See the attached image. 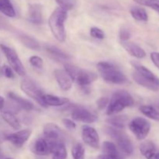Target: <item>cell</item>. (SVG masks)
Masks as SVG:
<instances>
[{
	"label": "cell",
	"instance_id": "28",
	"mask_svg": "<svg viewBox=\"0 0 159 159\" xmlns=\"http://www.w3.org/2000/svg\"><path fill=\"white\" fill-rule=\"evenodd\" d=\"M140 111L147 117L159 121V112L152 106H141L140 107Z\"/></svg>",
	"mask_w": 159,
	"mask_h": 159
},
{
	"label": "cell",
	"instance_id": "41",
	"mask_svg": "<svg viewBox=\"0 0 159 159\" xmlns=\"http://www.w3.org/2000/svg\"><path fill=\"white\" fill-rule=\"evenodd\" d=\"M4 107H5V99L2 96H0V110H2Z\"/></svg>",
	"mask_w": 159,
	"mask_h": 159
},
{
	"label": "cell",
	"instance_id": "35",
	"mask_svg": "<svg viewBox=\"0 0 159 159\" xmlns=\"http://www.w3.org/2000/svg\"><path fill=\"white\" fill-rule=\"evenodd\" d=\"M2 71V74L7 79H13L15 77V74H14L13 70L12 69L10 66H7V65H4L0 70Z\"/></svg>",
	"mask_w": 159,
	"mask_h": 159
},
{
	"label": "cell",
	"instance_id": "14",
	"mask_svg": "<svg viewBox=\"0 0 159 159\" xmlns=\"http://www.w3.org/2000/svg\"><path fill=\"white\" fill-rule=\"evenodd\" d=\"M27 20L33 24H41L43 22V6L39 3L30 4L27 10Z\"/></svg>",
	"mask_w": 159,
	"mask_h": 159
},
{
	"label": "cell",
	"instance_id": "11",
	"mask_svg": "<svg viewBox=\"0 0 159 159\" xmlns=\"http://www.w3.org/2000/svg\"><path fill=\"white\" fill-rule=\"evenodd\" d=\"M82 138L85 144L94 149L99 148V137L95 128L90 126L82 127Z\"/></svg>",
	"mask_w": 159,
	"mask_h": 159
},
{
	"label": "cell",
	"instance_id": "26",
	"mask_svg": "<svg viewBox=\"0 0 159 159\" xmlns=\"http://www.w3.org/2000/svg\"><path fill=\"white\" fill-rule=\"evenodd\" d=\"M130 12L132 17L138 21L146 22L148 20V15L145 9L142 7L135 6V7L131 8Z\"/></svg>",
	"mask_w": 159,
	"mask_h": 159
},
{
	"label": "cell",
	"instance_id": "40",
	"mask_svg": "<svg viewBox=\"0 0 159 159\" xmlns=\"http://www.w3.org/2000/svg\"><path fill=\"white\" fill-rule=\"evenodd\" d=\"M147 159H159V152H154L146 158Z\"/></svg>",
	"mask_w": 159,
	"mask_h": 159
},
{
	"label": "cell",
	"instance_id": "29",
	"mask_svg": "<svg viewBox=\"0 0 159 159\" xmlns=\"http://www.w3.org/2000/svg\"><path fill=\"white\" fill-rule=\"evenodd\" d=\"M140 152L145 158L155 152V145L152 141H145L140 145Z\"/></svg>",
	"mask_w": 159,
	"mask_h": 159
},
{
	"label": "cell",
	"instance_id": "13",
	"mask_svg": "<svg viewBox=\"0 0 159 159\" xmlns=\"http://www.w3.org/2000/svg\"><path fill=\"white\" fill-rule=\"evenodd\" d=\"M30 135L31 130H28V129L20 130L8 134L6 137V140L10 142L12 145H14L17 148H20L28 141Z\"/></svg>",
	"mask_w": 159,
	"mask_h": 159
},
{
	"label": "cell",
	"instance_id": "34",
	"mask_svg": "<svg viewBox=\"0 0 159 159\" xmlns=\"http://www.w3.org/2000/svg\"><path fill=\"white\" fill-rule=\"evenodd\" d=\"M29 61L30 63V65L33 67L36 68H38V69H41L43 68V60H42L41 57H40L39 56H32V57H30Z\"/></svg>",
	"mask_w": 159,
	"mask_h": 159
},
{
	"label": "cell",
	"instance_id": "24",
	"mask_svg": "<svg viewBox=\"0 0 159 159\" xmlns=\"http://www.w3.org/2000/svg\"><path fill=\"white\" fill-rule=\"evenodd\" d=\"M0 12L10 18L16 16V11L10 0H0Z\"/></svg>",
	"mask_w": 159,
	"mask_h": 159
},
{
	"label": "cell",
	"instance_id": "39",
	"mask_svg": "<svg viewBox=\"0 0 159 159\" xmlns=\"http://www.w3.org/2000/svg\"><path fill=\"white\" fill-rule=\"evenodd\" d=\"M151 59H152L154 65L159 69V52L151 53Z\"/></svg>",
	"mask_w": 159,
	"mask_h": 159
},
{
	"label": "cell",
	"instance_id": "2",
	"mask_svg": "<svg viewBox=\"0 0 159 159\" xmlns=\"http://www.w3.org/2000/svg\"><path fill=\"white\" fill-rule=\"evenodd\" d=\"M68 18V11L57 7L52 12L48 20L50 30L57 41L63 43L66 40L65 23Z\"/></svg>",
	"mask_w": 159,
	"mask_h": 159
},
{
	"label": "cell",
	"instance_id": "33",
	"mask_svg": "<svg viewBox=\"0 0 159 159\" xmlns=\"http://www.w3.org/2000/svg\"><path fill=\"white\" fill-rule=\"evenodd\" d=\"M90 35L92 37L97 39V40H102V39L105 38V34H104L103 31L99 28L96 27V26L92 27L90 29Z\"/></svg>",
	"mask_w": 159,
	"mask_h": 159
},
{
	"label": "cell",
	"instance_id": "17",
	"mask_svg": "<svg viewBox=\"0 0 159 159\" xmlns=\"http://www.w3.org/2000/svg\"><path fill=\"white\" fill-rule=\"evenodd\" d=\"M43 102L44 104L45 107H62L68 104L69 99L65 97H61V96H54L51 94H43Z\"/></svg>",
	"mask_w": 159,
	"mask_h": 159
},
{
	"label": "cell",
	"instance_id": "30",
	"mask_svg": "<svg viewBox=\"0 0 159 159\" xmlns=\"http://www.w3.org/2000/svg\"><path fill=\"white\" fill-rule=\"evenodd\" d=\"M85 148L81 143L75 144L71 149L73 159H85Z\"/></svg>",
	"mask_w": 159,
	"mask_h": 159
},
{
	"label": "cell",
	"instance_id": "18",
	"mask_svg": "<svg viewBox=\"0 0 159 159\" xmlns=\"http://www.w3.org/2000/svg\"><path fill=\"white\" fill-rule=\"evenodd\" d=\"M121 44L128 54H130V55L136 57V58H144L146 56V52L144 51V50L142 48H141L139 45L136 44L133 42L121 41Z\"/></svg>",
	"mask_w": 159,
	"mask_h": 159
},
{
	"label": "cell",
	"instance_id": "4",
	"mask_svg": "<svg viewBox=\"0 0 159 159\" xmlns=\"http://www.w3.org/2000/svg\"><path fill=\"white\" fill-rule=\"evenodd\" d=\"M97 68L102 79L108 83L122 85L127 81L124 73L111 62H99L97 64Z\"/></svg>",
	"mask_w": 159,
	"mask_h": 159
},
{
	"label": "cell",
	"instance_id": "22",
	"mask_svg": "<svg viewBox=\"0 0 159 159\" xmlns=\"http://www.w3.org/2000/svg\"><path fill=\"white\" fill-rule=\"evenodd\" d=\"M45 50H46L48 54H50L51 56L55 57L56 59L64 61H68L71 59V56L69 54H66V53L64 52L63 51H61V50L59 49L58 48L55 46L48 45V46L45 47Z\"/></svg>",
	"mask_w": 159,
	"mask_h": 159
},
{
	"label": "cell",
	"instance_id": "27",
	"mask_svg": "<svg viewBox=\"0 0 159 159\" xmlns=\"http://www.w3.org/2000/svg\"><path fill=\"white\" fill-rule=\"evenodd\" d=\"M20 41L25 45L27 48L31 50H39L40 46L39 44L38 41L34 37L26 35V34H21L20 37Z\"/></svg>",
	"mask_w": 159,
	"mask_h": 159
},
{
	"label": "cell",
	"instance_id": "10",
	"mask_svg": "<svg viewBox=\"0 0 159 159\" xmlns=\"http://www.w3.org/2000/svg\"><path fill=\"white\" fill-rule=\"evenodd\" d=\"M71 118L74 120L84 123V124H93L96 122L98 119L96 114L81 106H75L71 109Z\"/></svg>",
	"mask_w": 159,
	"mask_h": 159
},
{
	"label": "cell",
	"instance_id": "31",
	"mask_svg": "<svg viewBox=\"0 0 159 159\" xmlns=\"http://www.w3.org/2000/svg\"><path fill=\"white\" fill-rule=\"evenodd\" d=\"M138 4L150 7L157 11L159 9V0H133Z\"/></svg>",
	"mask_w": 159,
	"mask_h": 159
},
{
	"label": "cell",
	"instance_id": "12",
	"mask_svg": "<svg viewBox=\"0 0 159 159\" xmlns=\"http://www.w3.org/2000/svg\"><path fill=\"white\" fill-rule=\"evenodd\" d=\"M43 134L44 135V138L51 143L63 141V132L58 126L53 123H48L45 124L43 129Z\"/></svg>",
	"mask_w": 159,
	"mask_h": 159
},
{
	"label": "cell",
	"instance_id": "44",
	"mask_svg": "<svg viewBox=\"0 0 159 159\" xmlns=\"http://www.w3.org/2000/svg\"><path fill=\"white\" fill-rule=\"evenodd\" d=\"M0 70H1V68H0Z\"/></svg>",
	"mask_w": 159,
	"mask_h": 159
},
{
	"label": "cell",
	"instance_id": "5",
	"mask_svg": "<svg viewBox=\"0 0 159 159\" xmlns=\"http://www.w3.org/2000/svg\"><path fill=\"white\" fill-rule=\"evenodd\" d=\"M64 67V69L69 75L73 82H76V83L82 88L85 89L89 87V85L94 82L98 78L97 75L95 72L82 69L71 64H65Z\"/></svg>",
	"mask_w": 159,
	"mask_h": 159
},
{
	"label": "cell",
	"instance_id": "19",
	"mask_svg": "<svg viewBox=\"0 0 159 159\" xmlns=\"http://www.w3.org/2000/svg\"><path fill=\"white\" fill-rule=\"evenodd\" d=\"M8 96H9V99L16 103L21 110H24L26 111H31L34 109V105L30 101L25 99V98H23L19 95H16L12 92L8 93Z\"/></svg>",
	"mask_w": 159,
	"mask_h": 159
},
{
	"label": "cell",
	"instance_id": "3",
	"mask_svg": "<svg viewBox=\"0 0 159 159\" xmlns=\"http://www.w3.org/2000/svg\"><path fill=\"white\" fill-rule=\"evenodd\" d=\"M134 101L131 95L126 90H117L112 95L107 108V115L111 116L120 113L127 107L134 105Z\"/></svg>",
	"mask_w": 159,
	"mask_h": 159
},
{
	"label": "cell",
	"instance_id": "37",
	"mask_svg": "<svg viewBox=\"0 0 159 159\" xmlns=\"http://www.w3.org/2000/svg\"><path fill=\"white\" fill-rule=\"evenodd\" d=\"M62 124L68 130H75L76 128L75 123L73 120H71L68 119V118H65V119L62 120Z\"/></svg>",
	"mask_w": 159,
	"mask_h": 159
},
{
	"label": "cell",
	"instance_id": "16",
	"mask_svg": "<svg viewBox=\"0 0 159 159\" xmlns=\"http://www.w3.org/2000/svg\"><path fill=\"white\" fill-rule=\"evenodd\" d=\"M53 143L48 141L46 138H39L34 142L32 152L39 156H47L51 153Z\"/></svg>",
	"mask_w": 159,
	"mask_h": 159
},
{
	"label": "cell",
	"instance_id": "42",
	"mask_svg": "<svg viewBox=\"0 0 159 159\" xmlns=\"http://www.w3.org/2000/svg\"><path fill=\"white\" fill-rule=\"evenodd\" d=\"M5 159H14V158H5Z\"/></svg>",
	"mask_w": 159,
	"mask_h": 159
},
{
	"label": "cell",
	"instance_id": "38",
	"mask_svg": "<svg viewBox=\"0 0 159 159\" xmlns=\"http://www.w3.org/2000/svg\"><path fill=\"white\" fill-rule=\"evenodd\" d=\"M109 103V99L106 97H102L100 99H99V100L97 101V106L99 107V110H102V109L105 108L106 107H107Z\"/></svg>",
	"mask_w": 159,
	"mask_h": 159
},
{
	"label": "cell",
	"instance_id": "20",
	"mask_svg": "<svg viewBox=\"0 0 159 159\" xmlns=\"http://www.w3.org/2000/svg\"><path fill=\"white\" fill-rule=\"evenodd\" d=\"M51 154L52 155V159H66L68 152L65 143L63 141L53 143Z\"/></svg>",
	"mask_w": 159,
	"mask_h": 159
},
{
	"label": "cell",
	"instance_id": "7",
	"mask_svg": "<svg viewBox=\"0 0 159 159\" xmlns=\"http://www.w3.org/2000/svg\"><path fill=\"white\" fill-rule=\"evenodd\" d=\"M20 88H21L22 91L25 94L27 95L30 98L35 100L41 107H45L44 104L43 102V99H42L43 95L44 93H43L40 86L33 79H31L29 77H25L24 76L23 80L21 81Z\"/></svg>",
	"mask_w": 159,
	"mask_h": 159
},
{
	"label": "cell",
	"instance_id": "25",
	"mask_svg": "<svg viewBox=\"0 0 159 159\" xmlns=\"http://www.w3.org/2000/svg\"><path fill=\"white\" fill-rule=\"evenodd\" d=\"M107 122L113 126V127L123 130L126 127V124L127 123V117L124 115L111 116L107 119Z\"/></svg>",
	"mask_w": 159,
	"mask_h": 159
},
{
	"label": "cell",
	"instance_id": "43",
	"mask_svg": "<svg viewBox=\"0 0 159 159\" xmlns=\"http://www.w3.org/2000/svg\"><path fill=\"white\" fill-rule=\"evenodd\" d=\"M157 12H158V13H159V9H158V10H157Z\"/></svg>",
	"mask_w": 159,
	"mask_h": 159
},
{
	"label": "cell",
	"instance_id": "36",
	"mask_svg": "<svg viewBox=\"0 0 159 159\" xmlns=\"http://www.w3.org/2000/svg\"><path fill=\"white\" fill-rule=\"evenodd\" d=\"M130 37V33L126 28H123L120 31V38L121 41H128V40Z\"/></svg>",
	"mask_w": 159,
	"mask_h": 159
},
{
	"label": "cell",
	"instance_id": "8",
	"mask_svg": "<svg viewBox=\"0 0 159 159\" xmlns=\"http://www.w3.org/2000/svg\"><path fill=\"white\" fill-rule=\"evenodd\" d=\"M0 48L4 53L6 59L12 69L20 76H25L26 71L15 50L5 44H0Z\"/></svg>",
	"mask_w": 159,
	"mask_h": 159
},
{
	"label": "cell",
	"instance_id": "6",
	"mask_svg": "<svg viewBox=\"0 0 159 159\" xmlns=\"http://www.w3.org/2000/svg\"><path fill=\"white\" fill-rule=\"evenodd\" d=\"M106 131L109 136L114 140L120 152L126 155H131L133 154L134 146L132 141L124 130L115 127H107Z\"/></svg>",
	"mask_w": 159,
	"mask_h": 159
},
{
	"label": "cell",
	"instance_id": "21",
	"mask_svg": "<svg viewBox=\"0 0 159 159\" xmlns=\"http://www.w3.org/2000/svg\"><path fill=\"white\" fill-rule=\"evenodd\" d=\"M2 117L14 130H18L21 128V123L20 120L12 112L5 110L2 113Z\"/></svg>",
	"mask_w": 159,
	"mask_h": 159
},
{
	"label": "cell",
	"instance_id": "23",
	"mask_svg": "<svg viewBox=\"0 0 159 159\" xmlns=\"http://www.w3.org/2000/svg\"><path fill=\"white\" fill-rule=\"evenodd\" d=\"M102 152H103L104 155H110V156L115 157V158H123L120 152L117 148L116 144L110 142V141H105L102 144Z\"/></svg>",
	"mask_w": 159,
	"mask_h": 159
},
{
	"label": "cell",
	"instance_id": "32",
	"mask_svg": "<svg viewBox=\"0 0 159 159\" xmlns=\"http://www.w3.org/2000/svg\"><path fill=\"white\" fill-rule=\"evenodd\" d=\"M55 1L58 4L59 7L66 11L71 10L75 6L74 0H55Z\"/></svg>",
	"mask_w": 159,
	"mask_h": 159
},
{
	"label": "cell",
	"instance_id": "15",
	"mask_svg": "<svg viewBox=\"0 0 159 159\" xmlns=\"http://www.w3.org/2000/svg\"><path fill=\"white\" fill-rule=\"evenodd\" d=\"M54 78L59 87L63 91H68L71 89L73 80L65 69H56L54 72Z\"/></svg>",
	"mask_w": 159,
	"mask_h": 159
},
{
	"label": "cell",
	"instance_id": "9",
	"mask_svg": "<svg viewBox=\"0 0 159 159\" xmlns=\"http://www.w3.org/2000/svg\"><path fill=\"white\" fill-rule=\"evenodd\" d=\"M130 131L135 135L138 140H144L151 130V124L143 117H135L129 123Z\"/></svg>",
	"mask_w": 159,
	"mask_h": 159
},
{
	"label": "cell",
	"instance_id": "1",
	"mask_svg": "<svg viewBox=\"0 0 159 159\" xmlns=\"http://www.w3.org/2000/svg\"><path fill=\"white\" fill-rule=\"evenodd\" d=\"M131 65L134 68L132 77L135 82L152 91H159V78L148 68L138 62L132 61Z\"/></svg>",
	"mask_w": 159,
	"mask_h": 159
}]
</instances>
